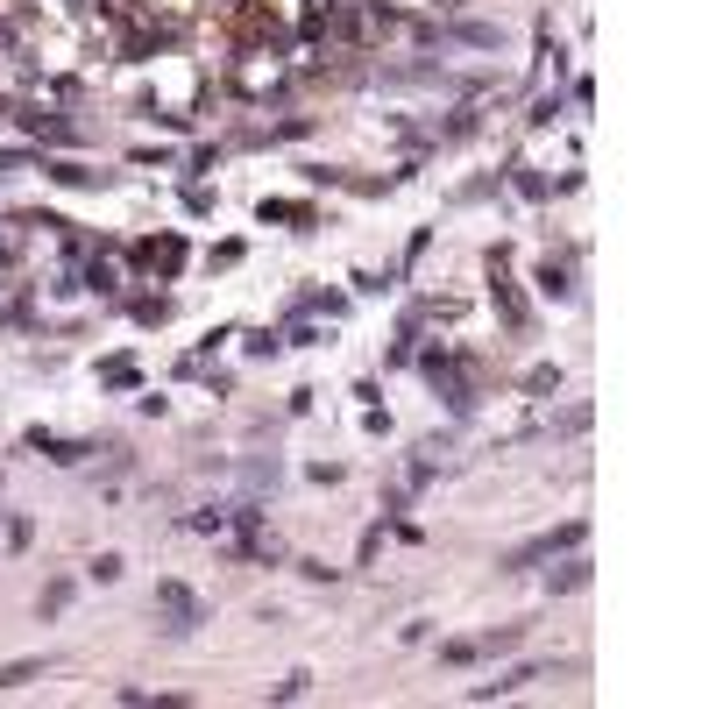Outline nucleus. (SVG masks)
<instances>
[{
  "instance_id": "nucleus-1",
  "label": "nucleus",
  "mask_w": 709,
  "mask_h": 709,
  "mask_svg": "<svg viewBox=\"0 0 709 709\" xmlns=\"http://www.w3.org/2000/svg\"><path fill=\"white\" fill-rule=\"evenodd\" d=\"M575 539H582V525H561V532H546V539L518 546V554H504V568H532V561H546V554H561V546H575Z\"/></svg>"
},
{
  "instance_id": "nucleus-2",
  "label": "nucleus",
  "mask_w": 709,
  "mask_h": 709,
  "mask_svg": "<svg viewBox=\"0 0 709 709\" xmlns=\"http://www.w3.org/2000/svg\"><path fill=\"white\" fill-rule=\"evenodd\" d=\"M582 582H589V568H582V561H568V568L554 575V589H582Z\"/></svg>"
}]
</instances>
